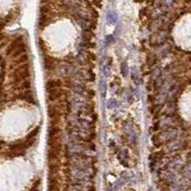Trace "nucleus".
<instances>
[{
	"label": "nucleus",
	"mask_w": 191,
	"mask_h": 191,
	"mask_svg": "<svg viewBox=\"0 0 191 191\" xmlns=\"http://www.w3.org/2000/svg\"><path fill=\"white\" fill-rule=\"evenodd\" d=\"M60 132V128L57 127L56 125H52L51 127L49 128V137L51 138H56V135Z\"/></svg>",
	"instance_id": "1"
},
{
	"label": "nucleus",
	"mask_w": 191,
	"mask_h": 191,
	"mask_svg": "<svg viewBox=\"0 0 191 191\" xmlns=\"http://www.w3.org/2000/svg\"><path fill=\"white\" fill-rule=\"evenodd\" d=\"M2 37H3V35H0V40H2V39H1V38H2Z\"/></svg>",
	"instance_id": "2"
}]
</instances>
